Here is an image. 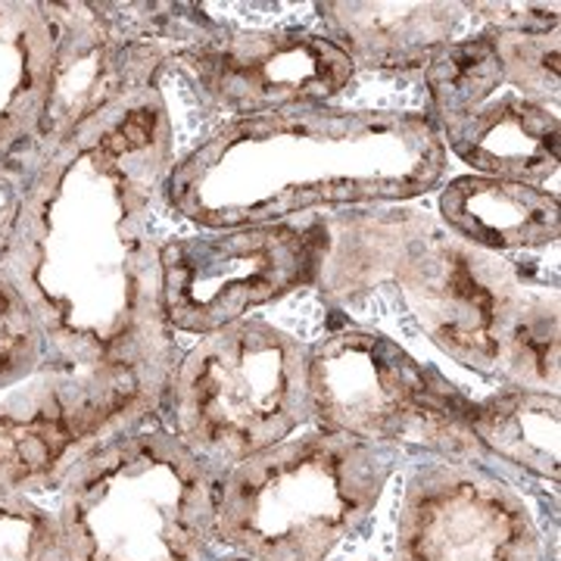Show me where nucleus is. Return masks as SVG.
Segmentation results:
<instances>
[{
  "instance_id": "f257e3e1",
  "label": "nucleus",
  "mask_w": 561,
  "mask_h": 561,
  "mask_svg": "<svg viewBox=\"0 0 561 561\" xmlns=\"http://www.w3.org/2000/svg\"><path fill=\"white\" fill-rule=\"evenodd\" d=\"M175 162L160 88L106 110L44 160L0 253L38 324L41 375L106 405L125 427L160 415L179 362L162 297L153 203Z\"/></svg>"
},
{
  "instance_id": "f03ea898",
  "label": "nucleus",
  "mask_w": 561,
  "mask_h": 561,
  "mask_svg": "<svg viewBox=\"0 0 561 561\" xmlns=\"http://www.w3.org/2000/svg\"><path fill=\"white\" fill-rule=\"evenodd\" d=\"M324 225L316 287L334 312L397 287L421 334L449 359L505 387L559 397V260L490 253L405 206L331 213Z\"/></svg>"
},
{
  "instance_id": "7ed1b4c3",
  "label": "nucleus",
  "mask_w": 561,
  "mask_h": 561,
  "mask_svg": "<svg viewBox=\"0 0 561 561\" xmlns=\"http://www.w3.org/2000/svg\"><path fill=\"white\" fill-rule=\"evenodd\" d=\"M449 153L431 113L290 106L231 119L172 162L160 197L206 231L419 201Z\"/></svg>"
},
{
  "instance_id": "20e7f679",
  "label": "nucleus",
  "mask_w": 561,
  "mask_h": 561,
  "mask_svg": "<svg viewBox=\"0 0 561 561\" xmlns=\"http://www.w3.org/2000/svg\"><path fill=\"white\" fill-rule=\"evenodd\" d=\"M221 481L160 419L91 446L57 486L69 561H225Z\"/></svg>"
},
{
  "instance_id": "39448f33",
  "label": "nucleus",
  "mask_w": 561,
  "mask_h": 561,
  "mask_svg": "<svg viewBox=\"0 0 561 561\" xmlns=\"http://www.w3.org/2000/svg\"><path fill=\"white\" fill-rule=\"evenodd\" d=\"M400 459L321 427L290 437L225 471L216 540L250 561H328L371 522Z\"/></svg>"
},
{
  "instance_id": "423d86ee",
  "label": "nucleus",
  "mask_w": 561,
  "mask_h": 561,
  "mask_svg": "<svg viewBox=\"0 0 561 561\" xmlns=\"http://www.w3.org/2000/svg\"><path fill=\"white\" fill-rule=\"evenodd\" d=\"M157 419L187 453L231 471L312 421L309 343L262 319L203 334L175 362Z\"/></svg>"
},
{
  "instance_id": "0eeeda50",
  "label": "nucleus",
  "mask_w": 561,
  "mask_h": 561,
  "mask_svg": "<svg viewBox=\"0 0 561 561\" xmlns=\"http://www.w3.org/2000/svg\"><path fill=\"white\" fill-rule=\"evenodd\" d=\"M312 421L321 431L443 461H483L471 397L383 331L331 324L309 343Z\"/></svg>"
},
{
  "instance_id": "6e6552de",
  "label": "nucleus",
  "mask_w": 561,
  "mask_h": 561,
  "mask_svg": "<svg viewBox=\"0 0 561 561\" xmlns=\"http://www.w3.org/2000/svg\"><path fill=\"white\" fill-rule=\"evenodd\" d=\"M54 38L50 84L35 147L50 157L62 140L106 110L160 88L172 62L225 22L203 3H94L41 0Z\"/></svg>"
},
{
  "instance_id": "1a4fd4ad",
  "label": "nucleus",
  "mask_w": 561,
  "mask_h": 561,
  "mask_svg": "<svg viewBox=\"0 0 561 561\" xmlns=\"http://www.w3.org/2000/svg\"><path fill=\"white\" fill-rule=\"evenodd\" d=\"M324 250V213L162 241V297L172 331L203 337L247 319L250 309L316 287Z\"/></svg>"
},
{
  "instance_id": "9d476101",
  "label": "nucleus",
  "mask_w": 561,
  "mask_h": 561,
  "mask_svg": "<svg viewBox=\"0 0 561 561\" xmlns=\"http://www.w3.org/2000/svg\"><path fill=\"white\" fill-rule=\"evenodd\" d=\"M206 110L250 119L290 106H319L341 98L356 76L353 60L324 32L221 25L172 62Z\"/></svg>"
},
{
  "instance_id": "9b49d317",
  "label": "nucleus",
  "mask_w": 561,
  "mask_h": 561,
  "mask_svg": "<svg viewBox=\"0 0 561 561\" xmlns=\"http://www.w3.org/2000/svg\"><path fill=\"white\" fill-rule=\"evenodd\" d=\"M393 561H549L537 524L481 461H431L412 474Z\"/></svg>"
},
{
  "instance_id": "f8f14e48",
  "label": "nucleus",
  "mask_w": 561,
  "mask_h": 561,
  "mask_svg": "<svg viewBox=\"0 0 561 561\" xmlns=\"http://www.w3.org/2000/svg\"><path fill=\"white\" fill-rule=\"evenodd\" d=\"M122 431L106 405L41 371L0 390V496L57 490L81 453Z\"/></svg>"
},
{
  "instance_id": "ddd939ff",
  "label": "nucleus",
  "mask_w": 561,
  "mask_h": 561,
  "mask_svg": "<svg viewBox=\"0 0 561 561\" xmlns=\"http://www.w3.org/2000/svg\"><path fill=\"white\" fill-rule=\"evenodd\" d=\"M316 13L356 69L381 72H424L468 16L456 0H324Z\"/></svg>"
},
{
  "instance_id": "4468645a",
  "label": "nucleus",
  "mask_w": 561,
  "mask_h": 561,
  "mask_svg": "<svg viewBox=\"0 0 561 561\" xmlns=\"http://www.w3.org/2000/svg\"><path fill=\"white\" fill-rule=\"evenodd\" d=\"M443 147L474 175L542 187L559 179L561 122L556 110L502 94L459 119L440 122Z\"/></svg>"
},
{
  "instance_id": "2eb2a0df",
  "label": "nucleus",
  "mask_w": 561,
  "mask_h": 561,
  "mask_svg": "<svg viewBox=\"0 0 561 561\" xmlns=\"http://www.w3.org/2000/svg\"><path fill=\"white\" fill-rule=\"evenodd\" d=\"M443 225L490 253L549 250L561 238L559 194L522 181L459 175L440 191Z\"/></svg>"
},
{
  "instance_id": "dca6fc26",
  "label": "nucleus",
  "mask_w": 561,
  "mask_h": 561,
  "mask_svg": "<svg viewBox=\"0 0 561 561\" xmlns=\"http://www.w3.org/2000/svg\"><path fill=\"white\" fill-rule=\"evenodd\" d=\"M54 38L41 0H0V157L38 131Z\"/></svg>"
},
{
  "instance_id": "f3484780",
  "label": "nucleus",
  "mask_w": 561,
  "mask_h": 561,
  "mask_svg": "<svg viewBox=\"0 0 561 561\" xmlns=\"http://www.w3.org/2000/svg\"><path fill=\"white\" fill-rule=\"evenodd\" d=\"M471 431L486 456L512 461L552 486L559 483L561 400L556 393L505 387L471 402Z\"/></svg>"
},
{
  "instance_id": "a211bd4d",
  "label": "nucleus",
  "mask_w": 561,
  "mask_h": 561,
  "mask_svg": "<svg viewBox=\"0 0 561 561\" xmlns=\"http://www.w3.org/2000/svg\"><path fill=\"white\" fill-rule=\"evenodd\" d=\"M421 76L431 98V119L437 125L474 113L502 88L500 57L490 32L449 41Z\"/></svg>"
},
{
  "instance_id": "6ab92c4d",
  "label": "nucleus",
  "mask_w": 561,
  "mask_h": 561,
  "mask_svg": "<svg viewBox=\"0 0 561 561\" xmlns=\"http://www.w3.org/2000/svg\"><path fill=\"white\" fill-rule=\"evenodd\" d=\"M496 57H500L502 84H512L515 94L546 110L559 113L561 66L559 32L549 35H522V32H496L486 28Z\"/></svg>"
},
{
  "instance_id": "aec40b11",
  "label": "nucleus",
  "mask_w": 561,
  "mask_h": 561,
  "mask_svg": "<svg viewBox=\"0 0 561 561\" xmlns=\"http://www.w3.org/2000/svg\"><path fill=\"white\" fill-rule=\"evenodd\" d=\"M0 561H69L57 508L28 493L0 496Z\"/></svg>"
},
{
  "instance_id": "412c9836",
  "label": "nucleus",
  "mask_w": 561,
  "mask_h": 561,
  "mask_svg": "<svg viewBox=\"0 0 561 561\" xmlns=\"http://www.w3.org/2000/svg\"><path fill=\"white\" fill-rule=\"evenodd\" d=\"M44 362L38 324L16 287L0 272V390L35 378Z\"/></svg>"
},
{
  "instance_id": "4be33fe9",
  "label": "nucleus",
  "mask_w": 561,
  "mask_h": 561,
  "mask_svg": "<svg viewBox=\"0 0 561 561\" xmlns=\"http://www.w3.org/2000/svg\"><path fill=\"white\" fill-rule=\"evenodd\" d=\"M44 153L35 147V140H22L16 150H10L7 157H0V253L7 250L10 234L20 219L22 201L32 187V181L44 165Z\"/></svg>"
},
{
  "instance_id": "5701e85b",
  "label": "nucleus",
  "mask_w": 561,
  "mask_h": 561,
  "mask_svg": "<svg viewBox=\"0 0 561 561\" xmlns=\"http://www.w3.org/2000/svg\"><path fill=\"white\" fill-rule=\"evenodd\" d=\"M468 13L481 16L496 32H522V35H549L559 32V3H524V0H468Z\"/></svg>"
},
{
  "instance_id": "b1692460",
  "label": "nucleus",
  "mask_w": 561,
  "mask_h": 561,
  "mask_svg": "<svg viewBox=\"0 0 561 561\" xmlns=\"http://www.w3.org/2000/svg\"><path fill=\"white\" fill-rule=\"evenodd\" d=\"M225 561H250V559H241V556H228Z\"/></svg>"
}]
</instances>
